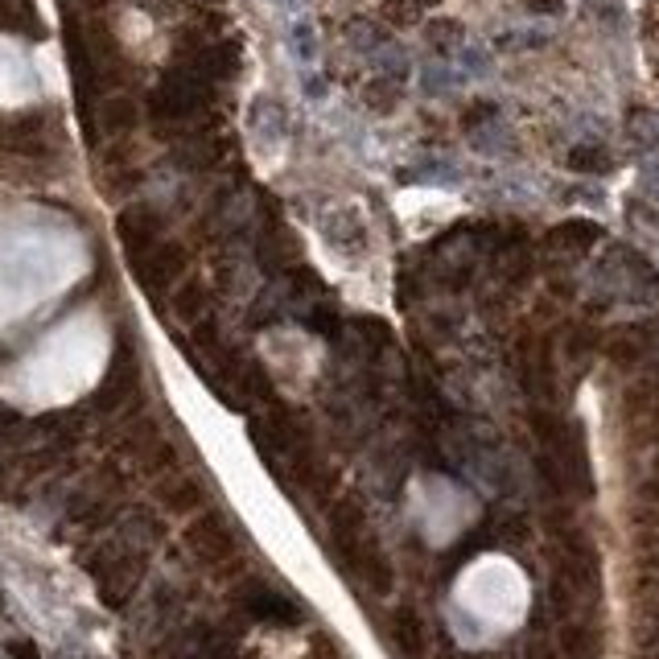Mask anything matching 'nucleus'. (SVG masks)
<instances>
[{"instance_id": "f03ea898", "label": "nucleus", "mask_w": 659, "mask_h": 659, "mask_svg": "<svg viewBox=\"0 0 659 659\" xmlns=\"http://www.w3.org/2000/svg\"><path fill=\"white\" fill-rule=\"evenodd\" d=\"M388 639H392V647L404 659H416L425 651V643H429V631H425V622H421V614H416V610H396L392 622H388Z\"/></svg>"}, {"instance_id": "20e7f679", "label": "nucleus", "mask_w": 659, "mask_h": 659, "mask_svg": "<svg viewBox=\"0 0 659 659\" xmlns=\"http://www.w3.org/2000/svg\"><path fill=\"white\" fill-rule=\"evenodd\" d=\"M569 161H573L577 169H606V157H602V153H589V149H577Z\"/></svg>"}, {"instance_id": "39448f33", "label": "nucleus", "mask_w": 659, "mask_h": 659, "mask_svg": "<svg viewBox=\"0 0 659 659\" xmlns=\"http://www.w3.org/2000/svg\"><path fill=\"white\" fill-rule=\"evenodd\" d=\"M528 5H532L536 13H557V9H561V0H528Z\"/></svg>"}, {"instance_id": "f257e3e1", "label": "nucleus", "mask_w": 659, "mask_h": 659, "mask_svg": "<svg viewBox=\"0 0 659 659\" xmlns=\"http://www.w3.org/2000/svg\"><path fill=\"white\" fill-rule=\"evenodd\" d=\"M54 276H58V248L25 244L17 231H9V239L0 244V314L33 301Z\"/></svg>"}, {"instance_id": "7ed1b4c3", "label": "nucleus", "mask_w": 659, "mask_h": 659, "mask_svg": "<svg viewBox=\"0 0 659 659\" xmlns=\"http://www.w3.org/2000/svg\"><path fill=\"white\" fill-rule=\"evenodd\" d=\"M561 659H602V635L594 627H565L561 631Z\"/></svg>"}]
</instances>
